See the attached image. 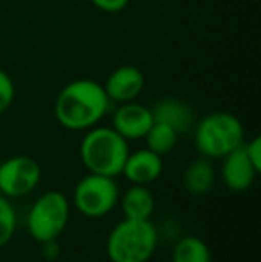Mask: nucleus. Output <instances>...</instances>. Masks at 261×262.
I'll return each mask as SVG.
<instances>
[{
  "label": "nucleus",
  "mask_w": 261,
  "mask_h": 262,
  "mask_svg": "<svg viewBox=\"0 0 261 262\" xmlns=\"http://www.w3.org/2000/svg\"><path fill=\"white\" fill-rule=\"evenodd\" d=\"M61 253V246L57 243V239H52V241H45L42 243V255L43 259L47 260H56Z\"/></svg>",
  "instance_id": "nucleus-21"
},
{
  "label": "nucleus",
  "mask_w": 261,
  "mask_h": 262,
  "mask_svg": "<svg viewBox=\"0 0 261 262\" xmlns=\"http://www.w3.org/2000/svg\"><path fill=\"white\" fill-rule=\"evenodd\" d=\"M129 141L113 127H91L84 134L79 156L88 173L116 179L129 156Z\"/></svg>",
  "instance_id": "nucleus-2"
},
{
  "label": "nucleus",
  "mask_w": 261,
  "mask_h": 262,
  "mask_svg": "<svg viewBox=\"0 0 261 262\" xmlns=\"http://www.w3.org/2000/svg\"><path fill=\"white\" fill-rule=\"evenodd\" d=\"M16 227V210H14L9 198L0 194V248H4L14 237Z\"/></svg>",
  "instance_id": "nucleus-17"
},
{
  "label": "nucleus",
  "mask_w": 261,
  "mask_h": 262,
  "mask_svg": "<svg viewBox=\"0 0 261 262\" xmlns=\"http://www.w3.org/2000/svg\"><path fill=\"white\" fill-rule=\"evenodd\" d=\"M70 221V202L61 191H47L32 202L27 212V230L39 245L57 239Z\"/></svg>",
  "instance_id": "nucleus-5"
},
{
  "label": "nucleus",
  "mask_w": 261,
  "mask_h": 262,
  "mask_svg": "<svg viewBox=\"0 0 261 262\" xmlns=\"http://www.w3.org/2000/svg\"><path fill=\"white\" fill-rule=\"evenodd\" d=\"M172 262H213L211 250L197 235H185L174 245Z\"/></svg>",
  "instance_id": "nucleus-15"
},
{
  "label": "nucleus",
  "mask_w": 261,
  "mask_h": 262,
  "mask_svg": "<svg viewBox=\"0 0 261 262\" xmlns=\"http://www.w3.org/2000/svg\"><path fill=\"white\" fill-rule=\"evenodd\" d=\"M154 121H161L174 128L177 134H185L193 125V113L190 105L177 98H163L152 107Z\"/></svg>",
  "instance_id": "nucleus-13"
},
{
  "label": "nucleus",
  "mask_w": 261,
  "mask_h": 262,
  "mask_svg": "<svg viewBox=\"0 0 261 262\" xmlns=\"http://www.w3.org/2000/svg\"><path fill=\"white\" fill-rule=\"evenodd\" d=\"M111 100L104 86L90 79L66 84L54 104V114L61 127L68 130H88L106 116Z\"/></svg>",
  "instance_id": "nucleus-1"
},
{
  "label": "nucleus",
  "mask_w": 261,
  "mask_h": 262,
  "mask_svg": "<svg viewBox=\"0 0 261 262\" xmlns=\"http://www.w3.org/2000/svg\"><path fill=\"white\" fill-rule=\"evenodd\" d=\"M258 169L249 161L247 154L244 150V145L238 146L236 150L229 152L226 157H222V168H220V177H222L224 186L234 193H244L251 189L258 177Z\"/></svg>",
  "instance_id": "nucleus-9"
},
{
  "label": "nucleus",
  "mask_w": 261,
  "mask_h": 262,
  "mask_svg": "<svg viewBox=\"0 0 261 262\" xmlns=\"http://www.w3.org/2000/svg\"><path fill=\"white\" fill-rule=\"evenodd\" d=\"M244 150L245 154H247L249 161L252 162V166H254L258 171H261V138H252L251 141L244 143Z\"/></svg>",
  "instance_id": "nucleus-19"
},
{
  "label": "nucleus",
  "mask_w": 261,
  "mask_h": 262,
  "mask_svg": "<svg viewBox=\"0 0 261 262\" xmlns=\"http://www.w3.org/2000/svg\"><path fill=\"white\" fill-rule=\"evenodd\" d=\"M120 189L111 177L88 173L73 187V205L83 216L97 220L104 217L118 205Z\"/></svg>",
  "instance_id": "nucleus-6"
},
{
  "label": "nucleus",
  "mask_w": 261,
  "mask_h": 262,
  "mask_svg": "<svg viewBox=\"0 0 261 262\" xmlns=\"http://www.w3.org/2000/svg\"><path fill=\"white\" fill-rule=\"evenodd\" d=\"M118 204L124 217L127 220H150L156 209L152 191L147 186H138V184H131L129 189L120 194Z\"/></svg>",
  "instance_id": "nucleus-12"
},
{
  "label": "nucleus",
  "mask_w": 261,
  "mask_h": 262,
  "mask_svg": "<svg viewBox=\"0 0 261 262\" xmlns=\"http://www.w3.org/2000/svg\"><path fill=\"white\" fill-rule=\"evenodd\" d=\"M14 98V84L4 70H0V114L6 113Z\"/></svg>",
  "instance_id": "nucleus-18"
},
{
  "label": "nucleus",
  "mask_w": 261,
  "mask_h": 262,
  "mask_svg": "<svg viewBox=\"0 0 261 262\" xmlns=\"http://www.w3.org/2000/svg\"><path fill=\"white\" fill-rule=\"evenodd\" d=\"M90 2L106 13H118L129 4V0H90Z\"/></svg>",
  "instance_id": "nucleus-20"
},
{
  "label": "nucleus",
  "mask_w": 261,
  "mask_h": 262,
  "mask_svg": "<svg viewBox=\"0 0 261 262\" xmlns=\"http://www.w3.org/2000/svg\"><path fill=\"white\" fill-rule=\"evenodd\" d=\"M143 73L136 66H120L113 70L104 84V91L111 102H132L143 90Z\"/></svg>",
  "instance_id": "nucleus-11"
},
{
  "label": "nucleus",
  "mask_w": 261,
  "mask_h": 262,
  "mask_svg": "<svg viewBox=\"0 0 261 262\" xmlns=\"http://www.w3.org/2000/svg\"><path fill=\"white\" fill-rule=\"evenodd\" d=\"M177 136L179 134L170 125L161 123V121H154L143 139L147 141V148L163 157L174 150L175 143H177Z\"/></svg>",
  "instance_id": "nucleus-16"
},
{
  "label": "nucleus",
  "mask_w": 261,
  "mask_h": 262,
  "mask_svg": "<svg viewBox=\"0 0 261 262\" xmlns=\"http://www.w3.org/2000/svg\"><path fill=\"white\" fill-rule=\"evenodd\" d=\"M244 143V125L231 113H211L195 127V146L206 159H222Z\"/></svg>",
  "instance_id": "nucleus-4"
},
{
  "label": "nucleus",
  "mask_w": 261,
  "mask_h": 262,
  "mask_svg": "<svg viewBox=\"0 0 261 262\" xmlns=\"http://www.w3.org/2000/svg\"><path fill=\"white\" fill-rule=\"evenodd\" d=\"M42 166L29 156L9 157L0 164V194L6 198H24L38 187Z\"/></svg>",
  "instance_id": "nucleus-7"
},
{
  "label": "nucleus",
  "mask_w": 261,
  "mask_h": 262,
  "mask_svg": "<svg viewBox=\"0 0 261 262\" xmlns=\"http://www.w3.org/2000/svg\"><path fill=\"white\" fill-rule=\"evenodd\" d=\"M161 173H163V157L149 148L129 152L122 169L126 180H129L131 184H138V186H149L156 182Z\"/></svg>",
  "instance_id": "nucleus-10"
},
{
  "label": "nucleus",
  "mask_w": 261,
  "mask_h": 262,
  "mask_svg": "<svg viewBox=\"0 0 261 262\" xmlns=\"http://www.w3.org/2000/svg\"><path fill=\"white\" fill-rule=\"evenodd\" d=\"M216 180V171L211 161L206 157H200L188 164V168L183 173V186L193 196L208 194L213 189Z\"/></svg>",
  "instance_id": "nucleus-14"
},
{
  "label": "nucleus",
  "mask_w": 261,
  "mask_h": 262,
  "mask_svg": "<svg viewBox=\"0 0 261 262\" xmlns=\"http://www.w3.org/2000/svg\"><path fill=\"white\" fill-rule=\"evenodd\" d=\"M152 123L154 116L150 107L136 104L134 100L120 104L113 114V128L127 141L143 139Z\"/></svg>",
  "instance_id": "nucleus-8"
},
{
  "label": "nucleus",
  "mask_w": 261,
  "mask_h": 262,
  "mask_svg": "<svg viewBox=\"0 0 261 262\" xmlns=\"http://www.w3.org/2000/svg\"><path fill=\"white\" fill-rule=\"evenodd\" d=\"M159 235L150 220H127L111 228L106 253L111 262H149L156 253Z\"/></svg>",
  "instance_id": "nucleus-3"
}]
</instances>
